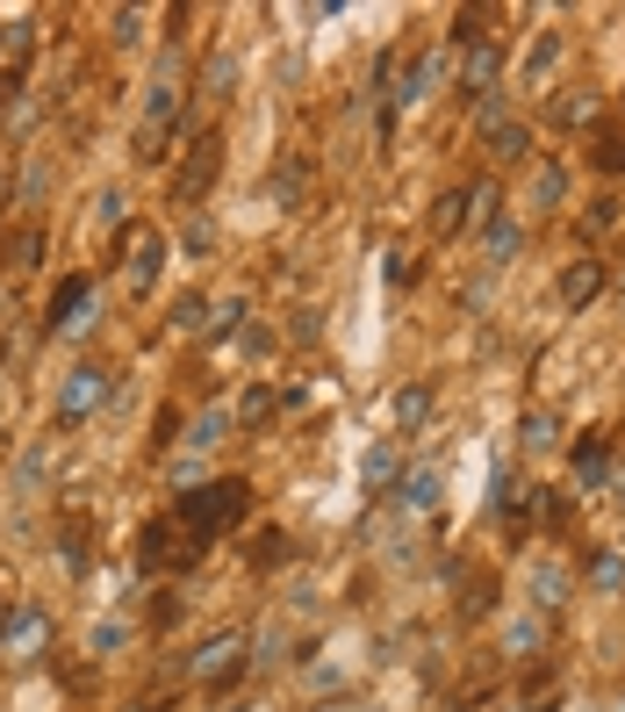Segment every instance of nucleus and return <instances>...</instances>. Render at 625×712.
Wrapping results in <instances>:
<instances>
[{
    "label": "nucleus",
    "mask_w": 625,
    "mask_h": 712,
    "mask_svg": "<svg viewBox=\"0 0 625 712\" xmlns=\"http://www.w3.org/2000/svg\"><path fill=\"white\" fill-rule=\"evenodd\" d=\"M252 511V483H202V489H180V525H188V539H194V555H202L216 533H230V525Z\"/></svg>",
    "instance_id": "obj_1"
},
{
    "label": "nucleus",
    "mask_w": 625,
    "mask_h": 712,
    "mask_svg": "<svg viewBox=\"0 0 625 712\" xmlns=\"http://www.w3.org/2000/svg\"><path fill=\"white\" fill-rule=\"evenodd\" d=\"M116 396V382H108V367H72L65 382H58V425H87L94 411H101V403Z\"/></svg>",
    "instance_id": "obj_2"
},
{
    "label": "nucleus",
    "mask_w": 625,
    "mask_h": 712,
    "mask_svg": "<svg viewBox=\"0 0 625 712\" xmlns=\"http://www.w3.org/2000/svg\"><path fill=\"white\" fill-rule=\"evenodd\" d=\"M216 166H224V138H216V130H202V138H194V152H188V166L173 174V202L194 209V202L208 194V180H216Z\"/></svg>",
    "instance_id": "obj_3"
},
{
    "label": "nucleus",
    "mask_w": 625,
    "mask_h": 712,
    "mask_svg": "<svg viewBox=\"0 0 625 712\" xmlns=\"http://www.w3.org/2000/svg\"><path fill=\"white\" fill-rule=\"evenodd\" d=\"M158 260H166V230H152V224L122 230V281H130V288H152Z\"/></svg>",
    "instance_id": "obj_4"
},
{
    "label": "nucleus",
    "mask_w": 625,
    "mask_h": 712,
    "mask_svg": "<svg viewBox=\"0 0 625 712\" xmlns=\"http://www.w3.org/2000/svg\"><path fill=\"white\" fill-rule=\"evenodd\" d=\"M496 80H504V51L496 44H474L468 51V72H460V102H496Z\"/></svg>",
    "instance_id": "obj_5"
},
{
    "label": "nucleus",
    "mask_w": 625,
    "mask_h": 712,
    "mask_svg": "<svg viewBox=\"0 0 625 712\" xmlns=\"http://www.w3.org/2000/svg\"><path fill=\"white\" fill-rule=\"evenodd\" d=\"M238 669H244V641H238V633H216V641L194 648V677H202V684H230Z\"/></svg>",
    "instance_id": "obj_6"
},
{
    "label": "nucleus",
    "mask_w": 625,
    "mask_h": 712,
    "mask_svg": "<svg viewBox=\"0 0 625 712\" xmlns=\"http://www.w3.org/2000/svg\"><path fill=\"white\" fill-rule=\"evenodd\" d=\"M87 302H94V281L87 274H65V281H58V296H51V310H44V324H51V331H80V324H87Z\"/></svg>",
    "instance_id": "obj_7"
},
{
    "label": "nucleus",
    "mask_w": 625,
    "mask_h": 712,
    "mask_svg": "<svg viewBox=\"0 0 625 712\" xmlns=\"http://www.w3.org/2000/svg\"><path fill=\"white\" fill-rule=\"evenodd\" d=\"M568 591H575L568 561H539V569H532V612H539V619H554V612L568 605Z\"/></svg>",
    "instance_id": "obj_8"
},
{
    "label": "nucleus",
    "mask_w": 625,
    "mask_h": 712,
    "mask_svg": "<svg viewBox=\"0 0 625 712\" xmlns=\"http://www.w3.org/2000/svg\"><path fill=\"white\" fill-rule=\"evenodd\" d=\"M597 296H604V266H597V260H575L568 274H561V302H568V310H590Z\"/></svg>",
    "instance_id": "obj_9"
},
{
    "label": "nucleus",
    "mask_w": 625,
    "mask_h": 712,
    "mask_svg": "<svg viewBox=\"0 0 625 712\" xmlns=\"http://www.w3.org/2000/svg\"><path fill=\"white\" fill-rule=\"evenodd\" d=\"M561 51H568V36L561 29H539V44H532V58H525V87H546V80H554V66H561Z\"/></svg>",
    "instance_id": "obj_10"
},
{
    "label": "nucleus",
    "mask_w": 625,
    "mask_h": 712,
    "mask_svg": "<svg viewBox=\"0 0 625 712\" xmlns=\"http://www.w3.org/2000/svg\"><path fill=\"white\" fill-rule=\"evenodd\" d=\"M388 417H396V432H417V425L432 417V382H402L396 403H388Z\"/></svg>",
    "instance_id": "obj_11"
},
{
    "label": "nucleus",
    "mask_w": 625,
    "mask_h": 712,
    "mask_svg": "<svg viewBox=\"0 0 625 712\" xmlns=\"http://www.w3.org/2000/svg\"><path fill=\"white\" fill-rule=\"evenodd\" d=\"M438 80H446V51H424L410 66V80H402V94H396V108H410V102H424V94L438 87Z\"/></svg>",
    "instance_id": "obj_12"
},
{
    "label": "nucleus",
    "mask_w": 625,
    "mask_h": 712,
    "mask_svg": "<svg viewBox=\"0 0 625 712\" xmlns=\"http://www.w3.org/2000/svg\"><path fill=\"white\" fill-rule=\"evenodd\" d=\"M518 245H525V224H518V216H504V209H496V216H489V266L518 260Z\"/></svg>",
    "instance_id": "obj_13"
},
{
    "label": "nucleus",
    "mask_w": 625,
    "mask_h": 712,
    "mask_svg": "<svg viewBox=\"0 0 625 712\" xmlns=\"http://www.w3.org/2000/svg\"><path fill=\"white\" fill-rule=\"evenodd\" d=\"M489 158H496V166H518V158H532V130H525V122L489 130Z\"/></svg>",
    "instance_id": "obj_14"
},
{
    "label": "nucleus",
    "mask_w": 625,
    "mask_h": 712,
    "mask_svg": "<svg viewBox=\"0 0 625 712\" xmlns=\"http://www.w3.org/2000/svg\"><path fill=\"white\" fill-rule=\"evenodd\" d=\"M561 194H568V166H561V158H539V174H532V209H561Z\"/></svg>",
    "instance_id": "obj_15"
},
{
    "label": "nucleus",
    "mask_w": 625,
    "mask_h": 712,
    "mask_svg": "<svg viewBox=\"0 0 625 712\" xmlns=\"http://www.w3.org/2000/svg\"><path fill=\"white\" fill-rule=\"evenodd\" d=\"M144 116H152V138H158V122L173 130V122H180V80H166V72H158V80H152V102H144Z\"/></svg>",
    "instance_id": "obj_16"
},
{
    "label": "nucleus",
    "mask_w": 625,
    "mask_h": 712,
    "mask_svg": "<svg viewBox=\"0 0 625 712\" xmlns=\"http://www.w3.org/2000/svg\"><path fill=\"white\" fill-rule=\"evenodd\" d=\"M230 87H238V58L216 51V58L202 66V94H208V102H230Z\"/></svg>",
    "instance_id": "obj_17"
},
{
    "label": "nucleus",
    "mask_w": 625,
    "mask_h": 712,
    "mask_svg": "<svg viewBox=\"0 0 625 712\" xmlns=\"http://www.w3.org/2000/svg\"><path fill=\"white\" fill-rule=\"evenodd\" d=\"M496 511H504V519H525V511H532V483H525V475H496Z\"/></svg>",
    "instance_id": "obj_18"
},
{
    "label": "nucleus",
    "mask_w": 625,
    "mask_h": 712,
    "mask_svg": "<svg viewBox=\"0 0 625 712\" xmlns=\"http://www.w3.org/2000/svg\"><path fill=\"white\" fill-rule=\"evenodd\" d=\"M230 425H238V411H224V403H208V411L194 417V432H188V439H194V447H216V439H224Z\"/></svg>",
    "instance_id": "obj_19"
},
{
    "label": "nucleus",
    "mask_w": 625,
    "mask_h": 712,
    "mask_svg": "<svg viewBox=\"0 0 625 712\" xmlns=\"http://www.w3.org/2000/svg\"><path fill=\"white\" fill-rule=\"evenodd\" d=\"M432 230H438V238H460V230H468V188L446 194V202L432 209Z\"/></svg>",
    "instance_id": "obj_20"
},
{
    "label": "nucleus",
    "mask_w": 625,
    "mask_h": 712,
    "mask_svg": "<svg viewBox=\"0 0 625 712\" xmlns=\"http://www.w3.org/2000/svg\"><path fill=\"white\" fill-rule=\"evenodd\" d=\"M575 475H582L590 489L611 475V453H604V439H582V447H575Z\"/></svg>",
    "instance_id": "obj_21"
},
{
    "label": "nucleus",
    "mask_w": 625,
    "mask_h": 712,
    "mask_svg": "<svg viewBox=\"0 0 625 712\" xmlns=\"http://www.w3.org/2000/svg\"><path fill=\"white\" fill-rule=\"evenodd\" d=\"M51 180H58V174H51V158L36 152V158H29V166H22V188H15V194H22V202H29V209H36V202H44V194H51Z\"/></svg>",
    "instance_id": "obj_22"
},
{
    "label": "nucleus",
    "mask_w": 625,
    "mask_h": 712,
    "mask_svg": "<svg viewBox=\"0 0 625 712\" xmlns=\"http://www.w3.org/2000/svg\"><path fill=\"white\" fill-rule=\"evenodd\" d=\"M402 505H410V511H432L438 505V468H417L410 483H402Z\"/></svg>",
    "instance_id": "obj_23"
},
{
    "label": "nucleus",
    "mask_w": 625,
    "mask_h": 712,
    "mask_svg": "<svg viewBox=\"0 0 625 712\" xmlns=\"http://www.w3.org/2000/svg\"><path fill=\"white\" fill-rule=\"evenodd\" d=\"M36 641H44V612H36V605H29V612H22V619H15V626H8V648H15V655H29V648H36Z\"/></svg>",
    "instance_id": "obj_24"
},
{
    "label": "nucleus",
    "mask_w": 625,
    "mask_h": 712,
    "mask_svg": "<svg viewBox=\"0 0 625 712\" xmlns=\"http://www.w3.org/2000/svg\"><path fill=\"white\" fill-rule=\"evenodd\" d=\"M518 439H525V447H554V439H561V425H554V417H546V411H532V417H525V425H518Z\"/></svg>",
    "instance_id": "obj_25"
},
{
    "label": "nucleus",
    "mask_w": 625,
    "mask_h": 712,
    "mask_svg": "<svg viewBox=\"0 0 625 712\" xmlns=\"http://www.w3.org/2000/svg\"><path fill=\"white\" fill-rule=\"evenodd\" d=\"M590 116H597V94H561V102H554L561 130H568V122H590Z\"/></svg>",
    "instance_id": "obj_26"
},
{
    "label": "nucleus",
    "mask_w": 625,
    "mask_h": 712,
    "mask_svg": "<svg viewBox=\"0 0 625 712\" xmlns=\"http://www.w3.org/2000/svg\"><path fill=\"white\" fill-rule=\"evenodd\" d=\"M590 575H597V591H625V561L611 555V547H604V555H590Z\"/></svg>",
    "instance_id": "obj_27"
},
{
    "label": "nucleus",
    "mask_w": 625,
    "mask_h": 712,
    "mask_svg": "<svg viewBox=\"0 0 625 712\" xmlns=\"http://www.w3.org/2000/svg\"><path fill=\"white\" fill-rule=\"evenodd\" d=\"M482 22H489V8H460V15H453V44H482Z\"/></svg>",
    "instance_id": "obj_28"
},
{
    "label": "nucleus",
    "mask_w": 625,
    "mask_h": 712,
    "mask_svg": "<svg viewBox=\"0 0 625 712\" xmlns=\"http://www.w3.org/2000/svg\"><path fill=\"white\" fill-rule=\"evenodd\" d=\"M274 417V389H244V403H238V425H266Z\"/></svg>",
    "instance_id": "obj_29"
},
{
    "label": "nucleus",
    "mask_w": 625,
    "mask_h": 712,
    "mask_svg": "<svg viewBox=\"0 0 625 712\" xmlns=\"http://www.w3.org/2000/svg\"><path fill=\"white\" fill-rule=\"evenodd\" d=\"M274 202L280 209H302V166H280V174H274Z\"/></svg>",
    "instance_id": "obj_30"
},
{
    "label": "nucleus",
    "mask_w": 625,
    "mask_h": 712,
    "mask_svg": "<svg viewBox=\"0 0 625 712\" xmlns=\"http://www.w3.org/2000/svg\"><path fill=\"white\" fill-rule=\"evenodd\" d=\"M202 324H208V302L202 296H180L173 302V331H202Z\"/></svg>",
    "instance_id": "obj_31"
},
{
    "label": "nucleus",
    "mask_w": 625,
    "mask_h": 712,
    "mask_svg": "<svg viewBox=\"0 0 625 712\" xmlns=\"http://www.w3.org/2000/svg\"><path fill=\"white\" fill-rule=\"evenodd\" d=\"M396 468H402V461H396V447H374V453H366V483H374V489H382Z\"/></svg>",
    "instance_id": "obj_32"
},
{
    "label": "nucleus",
    "mask_w": 625,
    "mask_h": 712,
    "mask_svg": "<svg viewBox=\"0 0 625 712\" xmlns=\"http://www.w3.org/2000/svg\"><path fill=\"white\" fill-rule=\"evenodd\" d=\"M36 260H44V230H22V238H15V266H36Z\"/></svg>",
    "instance_id": "obj_33"
},
{
    "label": "nucleus",
    "mask_w": 625,
    "mask_h": 712,
    "mask_svg": "<svg viewBox=\"0 0 625 712\" xmlns=\"http://www.w3.org/2000/svg\"><path fill=\"white\" fill-rule=\"evenodd\" d=\"M137 36H144V15H137V8H122V15H116V44H137Z\"/></svg>",
    "instance_id": "obj_34"
},
{
    "label": "nucleus",
    "mask_w": 625,
    "mask_h": 712,
    "mask_svg": "<svg viewBox=\"0 0 625 712\" xmlns=\"http://www.w3.org/2000/svg\"><path fill=\"white\" fill-rule=\"evenodd\" d=\"M510 648H518V655H532V648H539V619H518V626H510Z\"/></svg>",
    "instance_id": "obj_35"
},
{
    "label": "nucleus",
    "mask_w": 625,
    "mask_h": 712,
    "mask_svg": "<svg viewBox=\"0 0 625 712\" xmlns=\"http://www.w3.org/2000/svg\"><path fill=\"white\" fill-rule=\"evenodd\" d=\"M122 202H130L122 188H108V194H101V224H116V230H122Z\"/></svg>",
    "instance_id": "obj_36"
},
{
    "label": "nucleus",
    "mask_w": 625,
    "mask_h": 712,
    "mask_svg": "<svg viewBox=\"0 0 625 712\" xmlns=\"http://www.w3.org/2000/svg\"><path fill=\"white\" fill-rule=\"evenodd\" d=\"M0 202H8V174H0Z\"/></svg>",
    "instance_id": "obj_37"
},
{
    "label": "nucleus",
    "mask_w": 625,
    "mask_h": 712,
    "mask_svg": "<svg viewBox=\"0 0 625 712\" xmlns=\"http://www.w3.org/2000/svg\"><path fill=\"white\" fill-rule=\"evenodd\" d=\"M324 712H346V705H324Z\"/></svg>",
    "instance_id": "obj_38"
},
{
    "label": "nucleus",
    "mask_w": 625,
    "mask_h": 712,
    "mask_svg": "<svg viewBox=\"0 0 625 712\" xmlns=\"http://www.w3.org/2000/svg\"><path fill=\"white\" fill-rule=\"evenodd\" d=\"M504 712H525V705H504Z\"/></svg>",
    "instance_id": "obj_39"
}]
</instances>
